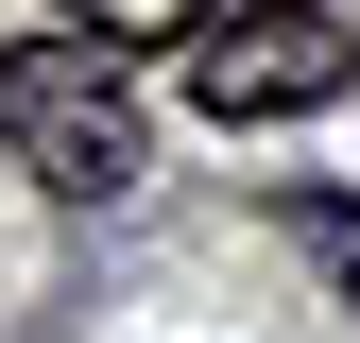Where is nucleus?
Masks as SVG:
<instances>
[{
    "mask_svg": "<svg viewBox=\"0 0 360 343\" xmlns=\"http://www.w3.org/2000/svg\"><path fill=\"white\" fill-rule=\"evenodd\" d=\"M0 138H18V172H34V189H69V206L138 189L120 34H18V52H0Z\"/></svg>",
    "mask_w": 360,
    "mask_h": 343,
    "instance_id": "obj_1",
    "label": "nucleus"
},
{
    "mask_svg": "<svg viewBox=\"0 0 360 343\" xmlns=\"http://www.w3.org/2000/svg\"><path fill=\"white\" fill-rule=\"evenodd\" d=\"M360 86V18L343 0H275V18H189V103L206 120H309Z\"/></svg>",
    "mask_w": 360,
    "mask_h": 343,
    "instance_id": "obj_2",
    "label": "nucleus"
}]
</instances>
